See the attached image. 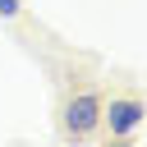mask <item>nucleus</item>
I'll use <instances>...</instances> for the list:
<instances>
[{"label": "nucleus", "instance_id": "obj_3", "mask_svg": "<svg viewBox=\"0 0 147 147\" xmlns=\"http://www.w3.org/2000/svg\"><path fill=\"white\" fill-rule=\"evenodd\" d=\"M0 14H5V18H14V14H18V0H0Z\"/></svg>", "mask_w": 147, "mask_h": 147}, {"label": "nucleus", "instance_id": "obj_2", "mask_svg": "<svg viewBox=\"0 0 147 147\" xmlns=\"http://www.w3.org/2000/svg\"><path fill=\"white\" fill-rule=\"evenodd\" d=\"M142 119H147V106L138 96H110V106L101 110V124L110 129V138H129Z\"/></svg>", "mask_w": 147, "mask_h": 147}, {"label": "nucleus", "instance_id": "obj_1", "mask_svg": "<svg viewBox=\"0 0 147 147\" xmlns=\"http://www.w3.org/2000/svg\"><path fill=\"white\" fill-rule=\"evenodd\" d=\"M101 110H106L101 92H78V96H69V101H64V133H69V138H87V133H96Z\"/></svg>", "mask_w": 147, "mask_h": 147}]
</instances>
